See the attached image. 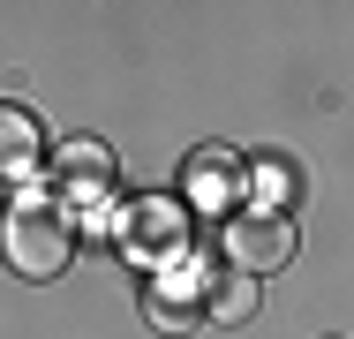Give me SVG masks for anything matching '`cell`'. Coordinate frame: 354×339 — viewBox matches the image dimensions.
<instances>
[{
	"instance_id": "obj_8",
	"label": "cell",
	"mask_w": 354,
	"mask_h": 339,
	"mask_svg": "<svg viewBox=\"0 0 354 339\" xmlns=\"http://www.w3.org/2000/svg\"><path fill=\"white\" fill-rule=\"evenodd\" d=\"M212 324H249L257 317V279L249 271H212Z\"/></svg>"
},
{
	"instance_id": "obj_7",
	"label": "cell",
	"mask_w": 354,
	"mask_h": 339,
	"mask_svg": "<svg viewBox=\"0 0 354 339\" xmlns=\"http://www.w3.org/2000/svg\"><path fill=\"white\" fill-rule=\"evenodd\" d=\"M38 158H46L38 121H30L23 106H0V181H30V174H38Z\"/></svg>"
},
{
	"instance_id": "obj_4",
	"label": "cell",
	"mask_w": 354,
	"mask_h": 339,
	"mask_svg": "<svg viewBox=\"0 0 354 339\" xmlns=\"http://www.w3.org/2000/svg\"><path fill=\"white\" fill-rule=\"evenodd\" d=\"M204 309H212V271L204 264H166L151 279V324L158 332H189V324H204Z\"/></svg>"
},
{
	"instance_id": "obj_3",
	"label": "cell",
	"mask_w": 354,
	"mask_h": 339,
	"mask_svg": "<svg viewBox=\"0 0 354 339\" xmlns=\"http://www.w3.org/2000/svg\"><path fill=\"white\" fill-rule=\"evenodd\" d=\"M294 249H301L294 211H264V203H249V211L226 219V257H234L241 271H279V264H294Z\"/></svg>"
},
{
	"instance_id": "obj_1",
	"label": "cell",
	"mask_w": 354,
	"mask_h": 339,
	"mask_svg": "<svg viewBox=\"0 0 354 339\" xmlns=\"http://www.w3.org/2000/svg\"><path fill=\"white\" fill-rule=\"evenodd\" d=\"M0 249H8V264L23 271V279L68 271V249H75L68 203L53 196V189H23V196L8 203V219H0Z\"/></svg>"
},
{
	"instance_id": "obj_5",
	"label": "cell",
	"mask_w": 354,
	"mask_h": 339,
	"mask_svg": "<svg viewBox=\"0 0 354 339\" xmlns=\"http://www.w3.org/2000/svg\"><path fill=\"white\" fill-rule=\"evenodd\" d=\"M241 158L234 151H196L189 166H181V196L189 211H204V219H234V196H241Z\"/></svg>"
},
{
	"instance_id": "obj_6",
	"label": "cell",
	"mask_w": 354,
	"mask_h": 339,
	"mask_svg": "<svg viewBox=\"0 0 354 339\" xmlns=\"http://www.w3.org/2000/svg\"><path fill=\"white\" fill-rule=\"evenodd\" d=\"M53 196L75 203V211H106V196H113V158L98 151V143H68L61 158H53Z\"/></svg>"
},
{
	"instance_id": "obj_2",
	"label": "cell",
	"mask_w": 354,
	"mask_h": 339,
	"mask_svg": "<svg viewBox=\"0 0 354 339\" xmlns=\"http://www.w3.org/2000/svg\"><path fill=\"white\" fill-rule=\"evenodd\" d=\"M106 234H113V249H121V257L158 264V271L189 257V211H181L174 196H143V203L106 211Z\"/></svg>"
}]
</instances>
